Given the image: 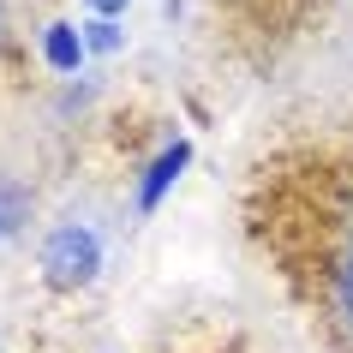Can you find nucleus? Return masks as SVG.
Here are the masks:
<instances>
[{
  "instance_id": "7ed1b4c3",
  "label": "nucleus",
  "mask_w": 353,
  "mask_h": 353,
  "mask_svg": "<svg viewBox=\"0 0 353 353\" xmlns=\"http://www.w3.org/2000/svg\"><path fill=\"white\" fill-rule=\"evenodd\" d=\"M78 54H84L78 30H72V24H54V30H48V60H54L60 72H72V66H78Z\"/></svg>"
},
{
  "instance_id": "f03ea898",
  "label": "nucleus",
  "mask_w": 353,
  "mask_h": 353,
  "mask_svg": "<svg viewBox=\"0 0 353 353\" xmlns=\"http://www.w3.org/2000/svg\"><path fill=\"white\" fill-rule=\"evenodd\" d=\"M330 305H335V317H341V330H353V245L330 270Z\"/></svg>"
},
{
  "instance_id": "39448f33",
  "label": "nucleus",
  "mask_w": 353,
  "mask_h": 353,
  "mask_svg": "<svg viewBox=\"0 0 353 353\" xmlns=\"http://www.w3.org/2000/svg\"><path fill=\"white\" fill-rule=\"evenodd\" d=\"M114 42H120V37H114V24H108V19L90 24V48H114Z\"/></svg>"
},
{
  "instance_id": "423d86ee",
  "label": "nucleus",
  "mask_w": 353,
  "mask_h": 353,
  "mask_svg": "<svg viewBox=\"0 0 353 353\" xmlns=\"http://www.w3.org/2000/svg\"><path fill=\"white\" fill-rule=\"evenodd\" d=\"M96 6H102V12H114V6H126V0H96Z\"/></svg>"
},
{
  "instance_id": "f257e3e1",
  "label": "nucleus",
  "mask_w": 353,
  "mask_h": 353,
  "mask_svg": "<svg viewBox=\"0 0 353 353\" xmlns=\"http://www.w3.org/2000/svg\"><path fill=\"white\" fill-rule=\"evenodd\" d=\"M96 263H102V245H96L90 228H54L48 234V245H42V270H48V281L54 288H78V281H90L96 276Z\"/></svg>"
},
{
  "instance_id": "20e7f679",
  "label": "nucleus",
  "mask_w": 353,
  "mask_h": 353,
  "mask_svg": "<svg viewBox=\"0 0 353 353\" xmlns=\"http://www.w3.org/2000/svg\"><path fill=\"white\" fill-rule=\"evenodd\" d=\"M180 168H186V144H174L162 162L150 168V180H144V204H156V198H162V186L174 180V174H180Z\"/></svg>"
}]
</instances>
